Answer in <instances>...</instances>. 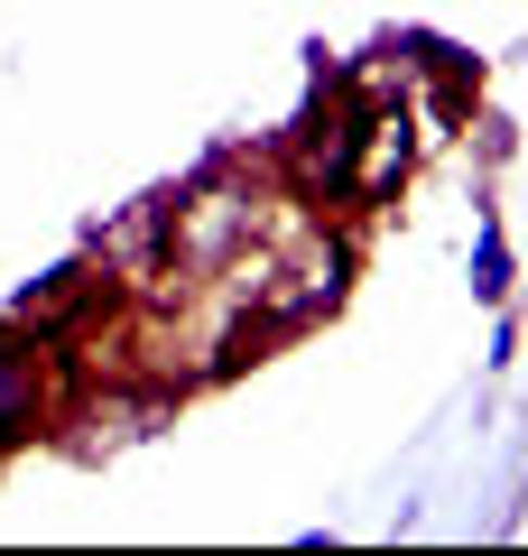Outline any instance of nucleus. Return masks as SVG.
I'll list each match as a JSON object with an SVG mask.
<instances>
[{
  "label": "nucleus",
  "instance_id": "1",
  "mask_svg": "<svg viewBox=\"0 0 528 556\" xmlns=\"http://www.w3.org/2000/svg\"><path fill=\"white\" fill-rule=\"evenodd\" d=\"M269 204L278 195H260V186L232 177L223 159L204 167V177H186V186H176V278L158 288V298H176V288H214V278L260 241Z\"/></svg>",
  "mask_w": 528,
  "mask_h": 556
},
{
  "label": "nucleus",
  "instance_id": "2",
  "mask_svg": "<svg viewBox=\"0 0 528 556\" xmlns=\"http://www.w3.org/2000/svg\"><path fill=\"white\" fill-rule=\"evenodd\" d=\"M84 260L112 278L121 298H158L176 278V186H149V195H130L121 214H102L93 232H84Z\"/></svg>",
  "mask_w": 528,
  "mask_h": 556
},
{
  "label": "nucleus",
  "instance_id": "3",
  "mask_svg": "<svg viewBox=\"0 0 528 556\" xmlns=\"http://www.w3.org/2000/svg\"><path fill=\"white\" fill-rule=\"evenodd\" d=\"M417 149H427V130H417L408 93H352V177H343V204L352 214H380V204L417 177Z\"/></svg>",
  "mask_w": 528,
  "mask_h": 556
},
{
  "label": "nucleus",
  "instance_id": "4",
  "mask_svg": "<svg viewBox=\"0 0 528 556\" xmlns=\"http://www.w3.org/2000/svg\"><path fill=\"white\" fill-rule=\"evenodd\" d=\"M47 417H56V399H47V343L20 316H0V455L28 445Z\"/></svg>",
  "mask_w": 528,
  "mask_h": 556
},
{
  "label": "nucleus",
  "instance_id": "5",
  "mask_svg": "<svg viewBox=\"0 0 528 556\" xmlns=\"http://www.w3.org/2000/svg\"><path fill=\"white\" fill-rule=\"evenodd\" d=\"M464 278H473V306H510V288H519V251H510V232H501V214H491V204H482V223H473Z\"/></svg>",
  "mask_w": 528,
  "mask_h": 556
}]
</instances>
